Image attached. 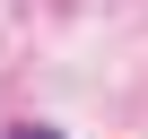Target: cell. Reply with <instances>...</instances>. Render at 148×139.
<instances>
[{
    "label": "cell",
    "mask_w": 148,
    "mask_h": 139,
    "mask_svg": "<svg viewBox=\"0 0 148 139\" xmlns=\"http://www.w3.org/2000/svg\"><path fill=\"white\" fill-rule=\"evenodd\" d=\"M9 139H61V130H52V122H18Z\"/></svg>",
    "instance_id": "obj_1"
}]
</instances>
